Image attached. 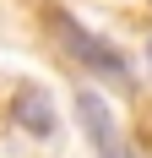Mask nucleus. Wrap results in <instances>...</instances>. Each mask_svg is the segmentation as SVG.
<instances>
[{"mask_svg":"<svg viewBox=\"0 0 152 158\" xmlns=\"http://www.w3.org/2000/svg\"><path fill=\"white\" fill-rule=\"evenodd\" d=\"M49 27H54L60 49L71 55V60H82L92 77H109V82H125V87H130V60H125V55L109 44V38H98L92 27H82L71 11H60V6L49 11Z\"/></svg>","mask_w":152,"mask_h":158,"instance_id":"nucleus-1","label":"nucleus"},{"mask_svg":"<svg viewBox=\"0 0 152 158\" xmlns=\"http://www.w3.org/2000/svg\"><path fill=\"white\" fill-rule=\"evenodd\" d=\"M76 114H82V131H87V142H92V153H98V158H136V147L125 142V131H120V120H114V109H109L92 87H82V93H76Z\"/></svg>","mask_w":152,"mask_h":158,"instance_id":"nucleus-2","label":"nucleus"},{"mask_svg":"<svg viewBox=\"0 0 152 158\" xmlns=\"http://www.w3.org/2000/svg\"><path fill=\"white\" fill-rule=\"evenodd\" d=\"M11 120L27 131V136H54V131H60L54 104H49L44 87H16V98H11Z\"/></svg>","mask_w":152,"mask_h":158,"instance_id":"nucleus-3","label":"nucleus"},{"mask_svg":"<svg viewBox=\"0 0 152 158\" xmlns=\"http://www.w3.org/2000/svg\"><path fill=\"white\" fill-rule=\"evenodd\" d=\"M147 55H152V44H147Z\"/></svg>","mask_w":152,"mask_h":158,"instance_id":"nucleus-4","label":"nucleus"}]
</instances>
